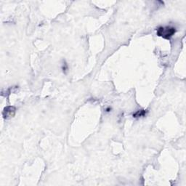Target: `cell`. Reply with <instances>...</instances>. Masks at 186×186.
Segmentation results:
<instances>
[{
    "mask_svg": "<svg viewBox=\"0 0 186 186\" xmlns=\"http://www.w3.org/2000/svg\"><path fill=\"white\" fill-rule=\"evenodd\" d=\"M146 112L145 110H140V111H138L136 113L133 114V117L137 118V117H142V116H145Z\"/></svg>",
    "mask_w": 186,
    "mask_h": 186,
    "instance_id": "3",
    "label": "cell"
},
{
    "mask_svg": "<svg viewBox=\"0 0 186 186\" xmlns=\"http://www.w3.org/2000/svg\"><path fill=\"white\" fill-rule=\"evenodd\" d=\"M15 109L14 107H7L5 108V111L3 112V115L5 116V118L8 117V116H12L15 114Z\"/></svg>",
    "mask_w": 186,
    "mask_h": 186,
    "instance_id": "2",
    "label": "cell"
},
{
    "mask_svg": "<svg viewBox=\"0 0 186 186\" xmlns=\"http://www.w3.org/2000/svg\"><path fill=\"white\" fill-rule=\"evenodd\" d=\"M176 33V29L172 26H160L156 29V34L159 37L165 39H170Z\"/></svg>",
    "mask_w": 186,
    "mask_h": 186,
    "instance_id": "1",
    "label": "cell"
}]
</instances>
